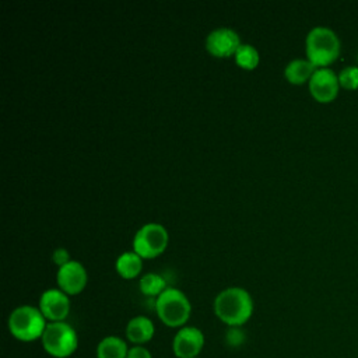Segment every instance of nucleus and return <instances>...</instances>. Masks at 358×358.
I'll use <instances>...</instances> for the list:
<instances>
[{
    "mask_svg": "<svg viewBox=\"0 0 358 358\" xmlns=\"http://www.w3.org/2000/svg\"><path fill=\"white\" fill-rule=\"evenodd\" d=\"M199 358H200V357H199Z\"/></svg>",
    "mask_w": 358,
    "mask_h": 358,
    "instance_id": "nucleus-23",
    "label": "nucleus"
},
{
    "mask_svg": "<svg viewBox=\"0 0 358 358\" xmlns=\"http://www.w3.org/2000/svg\"><path fill=\"white\" fill-rule=\"evenodd\" d=\"M155 310L159 320L168 327H183L192 313L187 296L178 288L168 287L155 301Z\"/></svg>",
    "mask_w": 358,
    "mask_h": 358,
    "instance_id": "nucleus-4",
    "label": "nucleus"
},
{
    "mask_svg": "<svg viewBox=\"0 0 358 358\" xmlns=\"http://www.w3.org/2000/svg\"><path fill=\"white\" fill-rule=\"evenodd\" d=\"M338 83L344 90H358V66H345L338 73Z\"/></svg>",
    "mask_w": 358,
    "mask_h": 358,
    "instance_id": "nucleus-18",
    "label": "nucleus"
},
{
    "mask_svg": "<svg viewBox=\"0 0 358 358\" xmlns=\"http://www.w3.org/2000/svg\"><path fill=\"white\" fill-rule=\"evenodd\" d=\"M315 64H312L308 59H292L284 69V76L287 81L291 84H303L309 83L310 77L313 76Z\"/></svg>",
    "mask_w": 358,
    "mask_h": 358,
    "instance_id": "nucleus-14",
    "label": "nucleus"
},
{
    "mask_svg": "<svg viewBox=\"0 0 358 358\" xmlns=\"http://www.w3.org/2000/svg\"><path fill=\"white\" fill-rule=\"evenodd\" d=\"M155 334V326L147 316L138 315L131 317L126 326V338L133 345H145L152 340Z\"/></svg>",
    "mask_w": 358,
    "mask_h": 358,
    "instance_id": "nucleus-12",
    "label": "nucleus"
},
{
    "mask_svg": "<svg viewBox=\"0 0 358 358\" xmlns=\"http://www.w3.org/2000/svg\"><path fill=\"white\" fill-rule=\"evenodd\" d=\"M308 84L310 95L320 103H329L338 95V74L329 67L316 69Z\"/></svg>",
    "mask_w": 358,
    "mask_h": 358,
    "instance_id": "nucleus-8",
    "label": "nucleus"
},
{
    "mask_svg": "<svg viewBox=\"0 0 358 358\" xmlns=\"http://www.w3.org/2000/svg\"><path fill=\"white\" fill-rule=\"evenodd\" d=\"M143 268V257L133 252H123L116 259V270L120 277L130 280L140 274Z\"/></svg>",
    "mask_w": 358,
    "mask_h": 358,
    "instance_id": "nucleus-15",
    "label": "nucleus"
},
{
    "mask_svg": "<svg viewBox=\"0 0 358 358\" xmlns=\"http://www.w3.org/2000/svg\"><path fill=\"white\" fill-rule=\"evenodd\" d=\"M129 348L122 337L106 336L96 344L95 355L96 358H126Z\"/></svg>",
    "mask_w": 358,
    "mask_h": 358,
    "instance_id": "nucleus-13",
    "label": "nucleus"
},
{
    "mask_svg": "<svg viewBox=\"0 0 358 358\" xmlns=\"http://www.w3.org/2000/svg\"><path fill=\"white\" fill-rule=\"evenodd\" d=\"M204 334L199 327L183 326L172 340V351L176 358H199L204 347Z\"/></svg>",
    "mask_w": 358,
    "mask_h": 358,
    "instance_id": "nucleus-7",
    "label": "nucleus"
},
{
    "mask_svg": "<svg viewBox=\"0 0 358 358\" xmlns=\"http://www.w3.org/2000/svg\"><path fill=\"white\" fill-rule=\"evenodd\" d=\"M357 62H358V53H357Z\"/></svg>",
    "mask_w": 358,
    "mask_h": 358,
    "instance_id": "nucleus-22",
    "label": "nucleus"
},
{
    "mask_svg": "<svg viewBox=\"0 0 358 358\" xmlns=\"http://www.w3.org/2000/svg\"><path fill=\"white\" fill-rule=\"evenodd\" d=\"M213 306L215 316L228 327H241L253 313V299L241 287H228L218 292Z\"/></svg>",
    "mask_w": 358,
    "mask_h": 358,
    "instance_id": "nucleus-1",
    "label": "nucleus"
},
{
    "mask_svg": "<svg viewBox=\"0 0 358 358\" xmlns=\"http://www.w3.org/2000/svg\"><path fill=\"white\" fill-rule=\"evenodd\" d=\"M138 287L141 294L147 296H155V298H158L168 288L165 278L157 273H145L140 278Z\"/></svg>",
    "mask_w": 358,
    "mask_h": 358,
    "instance_id": "nucleus-16",
    "label": "nucleus"
},
{
    "mask_svg": "<svg viewBox=\"0 0 358 358\" xmlns=\"http://www.w3.org/2000/svg\"><path fill=\"white\" fill-rule=\"evenodd\" d=\"M241 45L242 43L238 32L227 27L213 29L206 38L207 50L217 57H228L235 55Z\"/></svg>",
    "mask_w": 358,
    "mask_h": 358,
    "instance_id": "nucleus-11",
    "label": "nucleus"
},
{
    "mask_svg": "<svg viewBox=\"0 0 358 358\" xmlns=\"http://www.w3.org/2000/svg\"><path fill=\"white\" fill-rule=\"evenodd\" d=\"M41 343L48 355L69 358L78 348V336L67 322H48Z\"/></svg>",
    "mask_w": 358,
    "mask_h": 358,
    "instance_id": "nucleus-5",
    "label": "nucleus"
},
{
    "mask_svg": "<svg viewBox=\"0 0 358 358\" xmlns=\"http://www.w3.org/2000/svg\"><path fill=\"white\" fill-rule=\"evenodd\" d=\"M7 324L14 338L22 343H31L42 338L48 320L39 308L32 305H21L10 313Z\"/></svg>",
    "mask_w": 358,
    "mask_h": 358,
    "instance_id": "nucleus-3",
    "label": "nucleus"
},
{
    "mask_svg": "<svg viewBox=\"0 0 358 358\" xmlns=\"http://www.w3.org/2000/svg\"><path fill=\"white\" fill-rule=\"evenodd\" d=\"M38 308L48 322H66L70 313V298L60 288H49L42 292Z\"/></svg>",
    "mask_w": 358,
    "mask_h": 358,
    "instance_id": "nucleus-9",
    "label": "nucleus"
},
{
    "mask_svg": "<svg viewBox=\"0 0 358 358\" xmlns=\"http://www.w3.org/2000/svg\"><path fill=\"white\" fill-rule=\"evenodd\" d=\"M260 56L257 49L250 43H242L235 52V62L246 70H253L259 64Z\"/></svg>",
    "mask_w": 358,
    "mask_h": 358,
    "instance_id": "nucleus-17",
    "label": "nucleus"
},
{
    "mask_svg": "<svg viewBox=\"0 0 358 358\" xmlns=\"http://www.w3.org/2000/svg\"><path fill=\"white\" fill-rule=\"evenodd\" d=\"M168 241L169 235L164 225L148 222L136 232L133 238V249L143 259H152L165 250Z\"/></svg>",
    "mask_w": 358,
    "mask_h": 358,
    "instance_id": "nucleus-6",
    "label": "nucleus"
},
{
    "mask_svg": "<svg viewBox=\"0 0 358 358\" xmlns=\"http://www.w3.org/2000/svg\"><path fill=\"white\" fill-rule=\"evenodd\" d=\"M341 50V42L337 34L327 27H313L305 39L306 59L315 67H327L337 60Z\"/></svg>",
    "mask_w": 358,
    "mask_h": 358,
    "instance_id": "nucleus-2",
    "label": "nucleus"
},
{
    "mask_svg": "<svg viewBox=\"0 0 358 358\" xmlns=\"http://www.w3.org/2000/svg\"><path fill=\"white\" fill-rule=\"evenodd\" d=\"M126 358H152V355L144 345H133L129 348Z\"/></svg>",
    "mask_w": 358,
    "mask_h": 358,
    "instance_id": "nucleus-21",
    "label": "nucleus"
},
{
    "mask_svg": "<svg viewBox=\"0 0 358 358\" xmlns=\"http://www.w3.org/2000/svg\"><path fill=\"white\" fill-rule=\"evenodd\" d=\"M52 260L59 266H64L66 263L70 262V255L69 252L64 249V248H57L53 250V255H52Z\"/></svg>",
    "mask_w": 358,
    "mask_h": 358,
    "instance_id": "nucleus-20",
    "label": "nucleus"
},
{
    "mask_svg": "<svg viewBox=\"0 0 358 358\" xmlns=\"http://www.w3.org/2000/svg\"><path fill=\"white\" fill-rule=\"evenodd\" d=\"M225 338H227L228 344H231V345H238V344L243 343L245 334H243V331L241 330V327H229L228 331H227Z\"/></svg>",
    "mask_w": 358,
    "mask_h": 358,
    "instance_id": "nucleus-19",
    "label": "nucleus"
},
{
    "mask_svg": "<svg viewBox=\"0 0 358 358\" xmlns=\"http://www.w3.org/2000/svg\"><path fill=\"white\" fill-rule=\"evenodd\" d=\"M87 280H88L87 270L77 260H70L69 263L57 268V274H56L57 285L69 296L80 294L85 288Z\"/></svg>",
    "mask_w": 358,
    "mask_h": 358,
    "instance_id": "nucleus-10",
    "label": "nucleus"
}]
</instances>
